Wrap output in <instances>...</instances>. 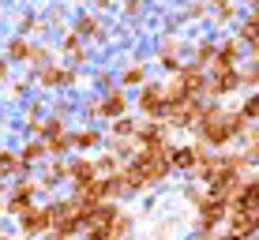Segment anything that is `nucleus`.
<instances>
[{"instance_id":"obj_34","label":"nucleus","mask_w":259,"mask_h":240,"mask_svg":"<svg viewBox=\"0 0 259 240\" xmlns=\"http://www.w3.org/2000/svg\"><path fill=\"white\" fill-rule=\"evenodd\" d=\"M0 195H4V176H0Z\"/></svg>"},{"instance_id":"obj_15","label":"nucleus","mask_w":259,"mask_h":240,"mask_svg":"<svg viewBox=\"0 0 259 240\" xmlns=\"http://www.w3.org/2000/svg\"><path fill=\"white\" fill-rule=\"evenodd\" d=\"M98 147H102V131H98V128L71 131V150H98Z\"/></svg>"},{"instance_id":"obj_24","label":"nucleus","mask_w":259,"mask_h":240,"mask_svg":"<svg viewBox=\"0 0 259 240\" xmlns=\"http://www.w3.org/2000/svg\"><path fill=\"white\" fill-rule=\"evenodd\" d=\"M143 79H147V68L143 64H132L128 72H124V83H143Z\"/></svg>"},{"instance_id":"obj_30","label":"nucleus","mask_w":259,"mask_h":240,"mask_svg":"<svg viewBox=\"0 0 259 240\" xmlns=\"http://www.w3.org/2000/svg\"><path fill=\"white\" fill-rule=\"evenodd\" d=\"M46 236H49V240H71V236H64V233H53V229H49Z\"/></svg>"},{"instance_id":"obj_9","label":"nucleus","mask_w":259,"mask_h":240,"mask_svg":"<svg viewBox=\"0 0 259 240\" xmlns=\"http://www.w3.org/2000/svg\"><path fill=\"white\" fill-rule=\"evenodd\" d=\"M177 83H181V90L188 98H199L207 90V79L199 75V68H181V72H177Z\"/></svg>"},{"instance_id":"obj_29","label":"nucleus","mask_w":259,"mask_h":240,"mask_svg":"<svg viewBox=\"0 0 259 240\" xmlns=\"http://www.w3.org/2000/svg\"><path fill=\"white\" fill-rule=\"evenodd\" d=\"M4 79H8V60L0 57V83H4Z\"/></svg>"},{"instance_id":"obj_10","label":"nucleus","mask_w":259,"mask_h":240,"mask_svg":"<svg viewBox=\"0 0 259 240\" xmlns=\"http://www.w3.org/2000/svg\"><path fill=\"white\" fill-rule=\"evenodd\" d=\"M229 229H233V236L255 233V229H259V214H252V210H237V207H233V214H229Z\"/></svg>"},{"instance_id":"obj_3","label":"nucleus","mask_w":259,"mask_h":240,"mask_svg":"<svg viewBox=\"0 0 259 240\" xmlns=\"http://www.w3.org/2000/svg\"><path fill=\"white\" fill-rule=\"evenodd\" d=\"M19 229H23V236H26V240L46 236L49 229H53V210H49V207H38V203H34V207L19 218Z\"/></svg>"},{"instance_id":"obj_11","label":"nucleus","mask_w":259,"mask_h":240,"mask_svg":"<svg viewBox=\"0 0 259 240\" xmlns=\"http://www.w3.org/2000/svg\"><path fill=\"white\" fill-rule=\"evenodd\" d=\"M233 207H237V210H252V214H259V180L240 184V191H237Z\"/></svg>"},{"instance_id":"obj_14","label":"nucleus","mask_w":259,"mask_h":240,"mask_svg":"<svg viewBox=\"0 0 259 240\" xmlns=\"http://www.w3.org/2000/svg\"><path fill=\"white\" fill-rule=\"evenodd\" d=\"M199 158H203V150H195V147H177L173 154H169V169H195V165H199Z\"/></svg>"},{"instance_id":"obj_12","label":"nucleus","mask_w":259,"mask_h":240,"mask_svg":"<svg viewBox=\"0 0 259 240\" xmlns=\"http://www.w3.org/2000/svg\"><path fill=\"white\" fill-rule=\"evenodd\" d=\"M237 83H240V75L233 72V68H222V72H214V83H207V94H210V98H218V94H229Z\"/></svg>"},{"instance_id":"obj_22","label":"nucleus","mask_w":259,"mask_h":240,"mask_svg":"<svg viewBox=\"0 0 259 240\" xmlns=\"http://www.w3.org/2000/svg\"><path fill=\"white\" fill-rule=\"evenodd\" d=\"M237 60V41H226V45L218 49V64H214V72H222V68H233Z\"/></svg>"},{"instance_id":"obj_4","label":"nucleus","mask_w":259,"mask_h":240,"mask_svg":"<svg viewBox=\"0 0 259 240\" xmlns=\"http://www.w3.org/2000/svg\"><path fill=\"white\" fill-rule=\"evenodd\" d=\"M87 113H91V117H109V120H117V117L128 113V94H124V90H109V94L98 98Z\"/></svg>"},{"instance_id":"obj_21","label":"nucleus","mask_w":259,"mask_h":240,"mask_svg":"<svg viewBox=\"0 0 259 240\" xmlns=\"http://www.w3.org/2000/svg\"><path fill=\"white\" fill-rule=\"evenodd\" d=\"M64 53L75 60V64H87V49L79 45V34H68V38H64Z\"/></svg>"},{"instance_id":"obj_18","label":"nucleus","mask_w":259,"mask_h":240,"mask_svg":"<svg viewBox=\"0 0 259 240\" xmlns=\"http://www.w3.org/2000/svg\"><path fill=\"white\" fill-rule=\"evenodd\" d=\"M132 229H136V218H132V214H128V210H124V207H120V214H117V218H113V225H109V233H113V236H117V240H128V236H132Z\"/></svg>"},{"instance_id":"obj_33","label":"nucleus","mask_w":259,"mask_h":240,"mask_svg":"<svg viewBox=\"0 0 259 240\" xmlns=\"http://www.w3.org/2000/svg\"><path fill=\"white\" fill-rule=\"evenodd\" d=\"M0 240H15V236H0ZM19 240H26V236H19Z\"/></svg>"},{"instance_id":"obj_1","label":"nucleus","mask_w":259,"mask_h":240,"mask_svg":"<svg viewBox=\"0 0 259 240\" xmlns=\"http://www.w3.org/2000/svg\"><path fill=\"white\" fill-rule=\"evenodd\" d=\"M244 128H248L244 113L226 117L222 109H207V113H203V120H199V135H203V143H210V147H226L229 139L244 135Z\"/></svg>"},{"instance_id":"obj_16","label":"nucleus","mask_w":259,"mask_h":240,"mask_svg":"<svg viewBox=\"0 0 259 240\" xmlns=\"http://www.w3.org/2000/svg\"><path fill=\"white\" fill-rule=\"evenodd\" d=\"M19 158H23V165L30 169V165H38V162H49V150H46V143H41V139H30V143L19 150Z\"/></svg>"},{"instance_id":"obj_31","label":"nucleus","mask_w":259,"mask_h":240,"mask_svg":"<svg viewBox=\"0 0 259 240\" xmlns=\"http://www.w3.org/2000/svg\"><path fill=\"white\" fill-rule=\"evenodd\" d=\"M113 4V0H94V8H109Z\"/></svg>"},{"instance_id":"obj_8","label":"nucleus","mask_w":259,"mask_h":240,"mask_svg":"<svg viewBox=\"0 0 259 240\" xmlns=\"http://www.w3.org/2000/svg\"><path fill=\"white\" fill-rule=\"evenodd\" d=\"M139 109L147 113L150 120L165 117V98H162V86H143V90H139Z\"/></svg>"},{"instance_id":"obj_19","label":"nucleus","mask_w":259,"mask_h":240,"mask_svg":"<svg viewBox=\"0 0 259 240\" xmlns=\"http://www.w3.org/2000/svg\"><path fill=\"white\" fill-rule=\"evenodd\" d=\"M30 53H34V45L26 38H12L8 41V57L15 60V64H23V60H30Z\"/></svg>"},{"instance_id":"obj_6","label":"nucleus","mask_w":259,"mask_h":240,"mask_svg":"<svg viewBox=\"0 0 259 240\" xmlns=\"http://www.w3.org/2000/svg\"><path fill=\"white\" fill-rule=\"evenodd\" d=\"M38 83L46 86V90L75 86V68H64V64H46V68H38Z\"/></svg>"},{"instance_id":"obj_5","label":"nucleus","mask_w":259,"mask_h":240,"mask_svg":"<svg viewBox=\"0 0 259 240\" xmlns=\"http://www.w3.org/2000/svg\"><path fill=\"white\" fill-rule=\"evenodd\" d=\"M226 218H229V207L222 199H199V221H195V225H199L203 236H210V229L218 225V221H226Z\"/></svg>"},{"instance_id":"obj_25","label":"nucleus","mask_w":259,"mask_h":240,"mask_svg":"<svg viewBox=\"0 0 259 240\" xmlns=\"http://www.w3.org/2000/svg\"><path fill=\"white\" fill-rule=\"evenodd\" d=\"M244 117H252V120L259 124V94H255V98H248V105H244Z\"/></svg>"},{"instance_id":"obj_7","label":"nucleus","mask_w":259,"mask_h":240,"mask_svg":"<svg viewBox=\"0 0 259 240\" xmlns=\"http://www.w3.org/2000/svg\"><path fill=\"white\" fill-rule=\"evenodd\" d=\"M68 180H71V188H83V184L98 180V165H94V158L75 154V158L68 162Z\"/></svg>"},{"instance_id":"obj_35","label":"nucleus","mask_w":259,"mask_h":240,"mask_svg":"<svg viewBox=\"0 0 259 240\" xmlns=\"http://www.w3.org/2000/svg\"><path fill=\"white\" fill-rule=\"evenodd\" d=\"M0 218H4V203H0Z\"/></svg>"},{"instance_id":"obj_27","label":"nucleus","mask_w":259,"mask_h":240,"mask_svg":"<svg viewBox=\"0 0 259 240\" xmlns=\"http://www.w3.org/2000/svg\"><path fill=\"white\" fill-rule=\"evenodd\" d=\"M124 8H128V15H136V12H143V0H128Z\"/></svg>"},{"instance_id":"obj_26","label":"nucleus","mask_w":259,"mask_h":240,"mask_svg":"<svg viewBox=\"0 0 259 240\" xmlns=\"http://www.w3.org/2000/svg\"><path fill=\"white\" fill-rule=\"evenodd\" d=\"M87 240H117L109 229H87Z\"/></svg>"},{"instance_id":"obj_13","label":"nucleus","mask_w":259,"mask_h":240,"mask_svg":"<svg viewBox=\"0 0 259 240\" xmlns=\"http://www.w3.org/2000/svg\"><path fill=\"white\" fill-rule=\"evenodd\" d=\"M30 169L23 165V158L15 154V150H8V147H0V176H26Z\"/></svg>"},{"instance_id":"obj_20","label":"nucleus","mask_w":259,"mask_h":240,"mask_svg":"<svg viewBox=\"0 0 259 240\" xmlns=\"http://www.w3.org/2000/svg\"><path fill=\"white\" fill-rule=\"evenodd\" d=\"M71 34H83V38H105V34H102V26H98V19H94V15H83V19L75 23V30H71Z\"/></svg>"},{"instance_id":"obj_17","label":"nucleus","mask_w":259,"mask_h":240,"mask_svg":"<svg viewBox=\"0 0 259 240\" xmlns=\"http://www.w3.org/2000/svg\"><path fill=\"white\" fill-rule=\"evenodd\" d=\"M109 131H113V139H117V143H128V139H136L139 124L132 120V117H117V120L109 124Z\"/></svg>"},{"instance_id":"obj_32","label":"nucleus","mask_w":259,"mask_h":240,"mask_svg":"<svg viewBox=\"0 0 259 240\" xmlns=\"http://www.w3.org/2000/svg\"><path fill=\"white\" fill-rule=\"evenodd\" d=\"M222 240H240V236H233V233H229V236H222Z\"/></svg>"},{"instance_id":"obj_2","label":"nucleus","mask_w":259,"mask_h":240,"mask_svg":"<svg viewBox=\"0 0 259 240\" xmlns=\"http://www.w3.org/2000/svg\"><path fill=\"white\" fill-rule=\"evenodd\" d=\"M38 180H19L12 191H8V199H4V214H12L15 221H19L26 210L34 207V199H38Z\"/></svg>"},{"instance_id":"obj_28","label":"nucleus","mask_w":259,"mask_h":240,"mask_svg":"<svg viewBox=\"0 0 259 240\" xmlns=\"http://www.w3.org/2000/svg\"><path fill=\"white\" fill-rule=\"evenodd\" d=\"M195 57H199V60H210V57H214V49H210V45H199V53H195Z\"/></svg>"},{"instance_id":"obj_23","label":"nucleus","mask_w":259,"mask_h":240,"mask_svg":"<svg viewBox=\"0 0 259 240\" xmlns=\"http://www.w3.org/2000/svg\"><path fill=\"white\" fill-rule=\"evenodd\" d=\"M244 41L248 45H259V15H252V19L244 23Z\"/></svg>"}]
</instances>
